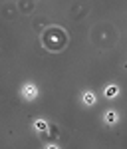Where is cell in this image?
<instances>
[{
  "label": "cell",
  "instance_id": "cell-2",
  "mask_svg": "<svg viewBox=\"0 0 127 149\" xmlns=\"http://www.w3.org/2000/svg\"><path fill=\"white\" fill-rule=\"evenodd\" d=\"M58 137V129H56V125H50V139H56Z\"/></svg>",
  "mask_w": 127,
  "mask_h": 149
},
{
  "label": "cell",
  "instance_id": "cell-3",
  "mask_svg": "<svg viewBox=\"0 0 127 149\" xmlns=\"http://www.w3.org/2000/svg\"><path fill=\"white\" fill-rule=\"evenodd\" d=\"M115 93H117L115 88H109V90H107V95H115Z\"/></svg>",
  "mask_w": 127,
  "mask_h": 149
},
{
  "label": "cell",
  "instance_id": "cell-1",
  "mask_svg": "<svg viewBox=\"0 0 127 149\" xmlns=\"http://www.w3.org/2000/svg\"><path fill=\"white\" fill-rule=\"evenodd\" d=\"M42 42H44V46H46L48 50H52V52H60V50H64L66 44H68V34H66V30L52 26V28H48L46 32H44Z\"/></svg>",
  "mask_w": 127,
  "mask_h": 149
}]
</instances>
